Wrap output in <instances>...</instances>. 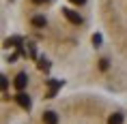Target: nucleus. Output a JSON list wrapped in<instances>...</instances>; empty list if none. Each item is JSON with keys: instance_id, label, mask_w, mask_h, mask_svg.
Segmentation results:
<instances>
[{"instance_id": "8", "label": "nucleus", "mask_w": 127, "mask_h": 124, "mask_svg": "<svg viewBox=\"0 0 127 124\" xmlns=\"http://www.w3.org/2000/svg\"><path fill=\"white\" fill-rule=\"evenodd\" d=\"M9 88V81H7V77H2V90H7Z\"/></svg>"}, {"instance_id": "4", "label": "nucleus", "mask_w": 127, "mask_h": 124, "mask_svg": "<svg viewBox=\"0 0 127 124\" xmlns=\"http://www.w3.org/2000/svg\"><path fill=\"white\" fill-rule=\"evenodd\" d=\"M26 84H28L26 73H20V75L15 77V88H17V90H24V88H26Z\"/></svg>"}, {"instance_id": "6", "label": "nucleus", "mask_w": 127, "mask_h": 124, "mask_svg": "<svg viewBox=\"0 0 127 124\" xmlns=\"http://www.w3.org/2000/svg\"><path fill=\"white\" fill-rule=\"evenodd\" d=\"M45 24H47V21H45V17H43V15H34V17H32V26H37V28H43Z\"/></svg>"}, {"instance_id": "10", "label": "nucleus", "mask_w": 127, "mask_h": 124, "mask_svg": "<svg viewBox=\"0 0 127 124\" xmlns=\"http://www.w3.org/2000/svg\"><path fill=\"white\" fill-rule=\"evenodd\" d=\"M34 4H43V2H47V0H32Z\"/></svg>"}, {"instance_id": "5", "label": "nucleus", "mask_w": 127, "mask_h": 124, "mask_svg": "<svg viewBox=\"0 0 127 124\" xmlns=\"http://www.w3.org/2000/svg\"><path fill=\"white\" fill-rule=\"evenodd\" d=\"M123 122H125L123 113H110V116H108V122H106V124H123Z\"/></svg>"}, {"instance_id": "3", "label": "nucleus", "mask_w": 127, "mask_h": 124, "mask_svg": "<svg viewBox=\"0 0 127 124\" xmlns=\"http://www.w3.org/2000/svg\"><path fill=\"white\" fill-rule=\"evenodd\" d=\"M15 101H17V105H20V107H24V109H30V96H28V94L20 92V94L15 96Z\"/></svg>"}, {"instance_id": "7", "label": "nucleus", "mask_w": 127, "mask_h": 124, "mask_svg": "<svg viewBox=\"0 0 127 124\" xmlns=\"http://www.w3.org/2000/svg\"><path fill=\"white\" fill-rule=\"evenodd\" d=\"M99 66H101V71H106V69H108V60H101Z\"/></svg>"}, {"instance_id": "9", "label": "nucleus", "mask_w": 127, "mask_h": 124, "mask_svg": "<svg viewBox=\"0 0 127 124\" xmlns=\"http://www.w3.org/2000/svg\"><path fill=\"white\" fill-rule=\"evenodd\" d=\"M71 2H73V4H84L86 0H71Z\"/></svg>"}, {"instance_id": "1", "label": "nucleus", "mask_w": 127, "mask_h": 124, "mask_svg": "<svg viewBox=\"0 0 127 124\" xmlns=\"http://www.w3.org/2000/svg\"><path fill=\"white\" fill-rule=\"evenodd\" d=\"M63 13H65V17H67L71 24H75V26H80V24H82V17L75 13V11H71V9H63Z\"/></svg>"}, {"instance_id": "2", "label": "nucleus", "mask_w": 127, "mask_h": 124, "mask_svg": "<svg viewBox=\"0 0 127 124\" xmlns=\"http://www.w3.org/2000/svg\"><path fill=\"white\" fill-rule=\"evenodd\" d=\"M41 120H43V124H58V113L56 111H45Z\"/></svg>"}]
</instances>
